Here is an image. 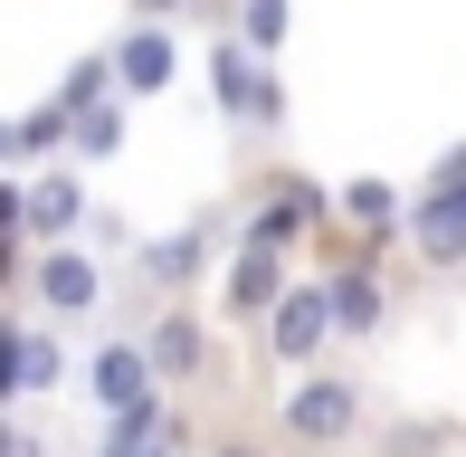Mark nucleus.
Here are the masks:
<instances>
[{"label": "nucleus", "instance_id": "obj_18", "mask_svg": "<svg viewBox=\"0 0 466 457\" xmlns=\"http://www.w3.org/2000/svg\"><path fill=\"white\" fill-rule=\"evenodd\" d=\"M115 143H124V106H96V115L67 124V162H105Z\"/></svg>", "mask_w": 466, "mask_h": 457}, {"label": "nucleus", "instance_id": "obj_21", "mask_svg": "<svg viewBox=\"0 0 466 457\" xmlns=\"http://www.w3.org/2000/svg\"><path fill=\"white\" fill-rule=\"evenodd\" d=\"M19 334H29V324H19V315H0V410H10V401H29V391H19Z\"/></svg>", "mask_w": 466, "mask_h": 457}, {"label": "nucleus", "instance_id": "obj_20", "mask_svg": "<svg viewBox=\"0 0 466 457\" xmlns=\"http://www.w3.org/2000/svg\"><path fill=\"white\" fill-rule=\"evenodd\" d=\"M19 153H57V162H67V115H57V106L19 115Z\"/></svg>", "mask_w": 466, "mask_h": 457}, {"label": "nucleus", "instance_id": "obj_13", "mask_svg": "<svg viewBox=\"0 0 466 457\" xmlns=\"http://www.w3.org/2000/svg\"><path fill=\"white\" fill-rule=\"evenodd\" d=\"M333 210H343L352 228H362V258H380V248H400V228H410V200L390 191V181H343V191H333Z\"/></svg>", "mask_w": 466, "mask_h": 457}, {"label": "nucleus", "instance_id": "obj_8", "mask_svg": "<svg viewBox=\"0 0 466 457\" xmlns=\"http://www.w3.org/2000/svg\"><path fill=\"white\" fill-rule=\"evenodd\" d=\"M286 286H295V277H286V258H267V248H228V277H219V315H228V324H267Z\"/></svg>", "mask_w": 466, "mask_h": 457}, {"label": "nucleus", "instance_id": "obj_24", "mask_svg": "<svg viewBox=\"0 0 466 457\" xmlns=\"http://www.w3.org/2000/svg\"><path fill=\"white\" fill-rule=\"evenodd\" d=\"M134 10H143V19H172V10H190V0H134Z\"/></svg>", "mask_w": 466, "mask_h": 457}, {"label": "nucleus", "instance_id": "obj_1", "mask_svg": "<svg viewBox=\"0 0 466 457\" xmlns=\"http://www.w3.org/2000/svg\"><path fill=\"white\" fill-rule=\"evenodd\" d=\"M209 106H219L228 124L277 134V124H286V76L267 67V57H248L238 38H219V48H209Z\"/></svg>", "mask_w": 466, "mask_h": 457}, {"label": "nucleus", "instance_id": "obj_12", "mask_svg": "<svg viewBox=\"0 0 466 457\" xmlns=\"http://www.w3.org/2000/svg\"><path fill=\"white\" fill-rule=\"evenodd\" d=\"M134 343H143V362H153V381H190V371L209 362V324L190 315V305H162L153 334H134Z\"/></svg>", "mask_w": 466, "mask_h": 457}, {"label": "nucleus", "instance_id": "obj_14", "mask_svg": "<svg viewBox=\"0 0 466 457\" xmlns=\"http://www.w3.org/2000/svg\"><path fill=\"white\" fill-rule=\"evenodd\" d=\"M209 248H219V228H181V239H153L143 248V286H162V296H172V286H190L209 267Z\"/></svg>", "mask_w": 466, "mask_h": 457}, {"label": "nucleus", "instance_id": "obj_27", "mask_svg": "<svg viewBox=\"0 0 466 457\" xmlns=\"http://www.w3.org/2000/svg\"><path fill=\"white\" fill-rule=\"evenodd\" d=\"M219 457H258V448H248V439H238V448H219Z\"/></svg>", "mask_w": 466, "mask_h": 457}, {"label": "nucleus", "instance_id": "obj_7", "mask_svg": "<svg viewBox=\"0 0 466 457\" xmlns=\"http://www.w3.org/2000/svg\"><path fill=\"white\" fill-rule=\"evenodd\" d=\"M400 239H410L419 267H438V277H448V267H466V181H457V191H419Z\"/></svg>", "mask_w": 466, "mask_h": 457}, {"label": "nucleus", "instance_id": "obj_15", "mask_svg": "<svg viewBox=\"0 0 466 457\" xmlns=\"http://www.w3.org/2000/svg\"><path fill=\"white\" fill-rule=\"evenodd\" d=\"M286 29H295V0H238V29H228V38H238L248 57H277Z\"/></svg>", "mask_w": 466, "mask_h": 457}, {"label": "nucleus", "instance_id": "obj_19", "mask_svg": "<svg viewBox=\"0 0 466 457\" xmlns=\"http://www.w3.org/2000/svg\"><path fill=\"white\" fill-rule=\"evenodd\" d=\"M19 248H29V200H19V181H0V286L19 277Z\"/></svg>", "mask_w": 466, "mask_h": 457}, {"label": "nucleus", "instance_id": "obj_25", "mask_svg": "<svg viewBox=\"0 0 466 457\" xmlns=\"http://www.w3.org/2000/svg\"><path fill=\"white\" fill-rule=\"evenodd\" d=\"M0 162H19V124H0Z\"/></svg>", "mask_w": 466, "mask_h": 457}, {"label": "nucleus", "instance_id": "obj_6", "mask_svg": "<svg viewBox=\"0 0 466 457\" xmlns=\"http://www.w3.org/2000/svg\"><path fill=\"white\" fill-rule=\"evenodd\" d=\"M105 57H115V96H124V106H143V96H162V86L181 76V48H172V29H162V19L124 29Z\"/></svg>", "mask_w": 466, "mask_h": 457}, {"label": "nucleus", "instance_id": "obj_4", "mask_svg": "<svg viewBox=\"0 0 466 457\" xmlns=\"http://www.w3.org/2000/svg\"><path fill=\"white\" fill-rule=\"evenodd\" d=\"M29 296H38V315H48V324H86L96 315V305H105V267L86 258V248H38V258H29Z\"/></svg>", "mask_w": 466, "mask_h": 457}, {"label": "nucleus", "instance_id": "obj_23", "mask_svg": "<svg viewBox=\"0 0 466 457\" xmlns=\"http://www.w3.org/2000/svg\"><path fill=\"white\" fill-rule=\"evenodd\" d=\"M0 457H38L29 439H19V420H10V410H0Z\"/></svg>", "mask_w": 466, "mask_h": 457}, {"label": "nucleus", "instance_id": "obj_16", "mask_svg": "<svg viewBox=\"0 0 466 457\" xmlns=\"http://www.w3.org/2000/svg\"><path fill=\"white\" fill-rule=\"evenodd\" d=\"M96 106H115V57H76L67 67V86H57V115H96Z\"/></svg>", "mask_w": 466, "mask_h": 457}, {"label": "nucleus", "instance_id": "obj_3", "mask_svg": "<svg viewBox=\"0 0 466 457\" xmlns=\"http://www.w3.org/2000/svg\"><path fill=\"white\" fill-rule=\"evenodd\" d=\"M324 219H333V200L314 191L305 172H277V181H267V200H258V210H248L238 248H267V258H295V248H305V239H314V228H324Z\"/></svg>", "mask_w": 466, "mask_h": 457}, {"label": "nucleus", "instance_id": "obj_2", "mask_svg": "<svg viewBox=\"0 0 466 457\" xmlns=\"http://www.w3.org/2000/svg\"><path fill=\"white\" fill-rule=\"evenodd\" d=\"M277 429L305 439V448H343L352 429H362V381H352V371H305V381L286 391Z\"/></svg>", "mask_w": 466, "mask_h": 457}, {"label": "nucleus", "instance_id": "obj_17", "mask_svg": "<svg viewBox=\"0 0 466 457\" xmlns=\"http://www.w3.org/2000/svg\"><path fill=\"white\" fill-rule=\"evenodd\" d=\"M57 381H67V352H57L48 324H29L19 334V391H57Z\"/></svg>", "mask_w": 466, "mask_h": 457}, {"label": "nucleus", "instance_id": "obj_22", "mask_svg": "<svg viewBox=\"0 0 466 457\" xmlns=\"http://www.w3.org/2000/svg\"><path fill=\"white\" fill-rule=\"evenodd\" d=\"M86 239H96V248H105V258H115V248H134V228H124V219H115V210H86Z\"/></svg>", "mask_w": 466, "mask_h": 457}, {"label": "nucleus", "instance_id": "obj_26", "mask_svg": "<svg viewBox=\"0 0 466 457\" xmlns=\"http://www.w3.org/2000/svg\"><path fill=\"white\" fill-rule=\"evenodd\" d=\"M134 457H172V439H162V448H134Z\"/></svg>", "mask_w": 466, "mask_h": 457}, {"label": "nucleus", "instance_id": "obj_9", "mask_svg": "<svg viewBox=\"0 0 466 457\" xmlns=\"http://www.w3.org/2000/svg\"><path fill=\"white\" fill-rule=\"evenodd\" d=\"M19 200H29V239L38 248H67L76 228H86V181H76V162H48Z\"/></svg>", "mask_w": 466, "mask_h": 457}, {"label": "nucleus", "instance_id": "obj_5", "mask_svg": "<svg viewBox=\"0 0 466 457\" xmlns=\"http://www.w3.org/2000/svg\"><path fill=\"white\" fill-rule=\"evenodd\" d=\"M258 334H267V362L314 371V362H324V343H333V305H324V286H286L277 315H267Z\"/></svg>", "mask_w": 466, "mask_h": 457}, {"label": "nucleus", "instance_id": "obj_10", "mask_svg": "<svg viewBox=\"0 0 466 457\" xmlns=\"http://www.w3.org/2000/svg\"><path fill=\"white\" fill-rule=\"evenodd\" d=\"M324 305H333V334L362 343V334H380V315H390V286H380L371 258H352V267H333V277H324Z\"/></svg>", "mask_w": 466, "mask_h": 457}, {"label": "nucleus", "instance_id": "obj_11", "mask_svg": "<svg viewBox=\"0 0 466 457\" xmlns=\"http://www.w3.org/2000/svg\"><path fill=\"white\" fill-rule=\"evenodd\" d=\"M86 391H96V410L115 420V410H134V401H153V362H143V343L134 334H115V343H96V362H86Z\"/></svg>", "mask_w": 466, "mask_h": 457}]
</instances>
